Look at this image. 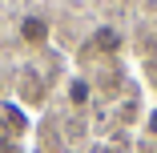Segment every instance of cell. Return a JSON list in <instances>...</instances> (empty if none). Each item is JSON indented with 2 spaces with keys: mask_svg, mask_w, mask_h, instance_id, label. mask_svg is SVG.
<instances>
[{
  "mask_svg": "<svg viewBox=\"0 0 157 153\" xmlns=\"http://www.w3.org/2000/svg\"><path fill=\"white\" fill-rule=\"evenodd\" d=\"M48 36H52V33H48V20H44V16H24V20H20V44H24V48H44Z\"/></svg>",
  "mask_w": 157,
  "mask_h": 153,
  "instance_id": "cell-1",
  "label": "cell"
},
{
  "mask_svg": "<svg viewBox=\"0 0 157 153\" xmlns=\"http://www.w3.org/2000/svg\"><path fill=\"white\" fill-rule=\"evenodd\" d=\"M121 48V33L117 28H97V33H93V52H117Z\"/></svg>",
  "mask_w": 157,
  "mask_h": 153,
  "instance_id": "cell-2",
  "label": "cell"
},
{
  "mask_svg": "<svg viewBox=\"0 0 157 153\" xmlns=\"http://www.w3.org/2000/svg\"><path fill=\"white\" fill-rule=\"evenodd\" d=\"M69 101H73L77 109H85V105H89V81H81V77H73V81H69Z\"/></svg>",
  "mask_w": 157,
  "mask_h": 153,
  "instance_id": "cell-3",
  "label": "cell"
},
{
  "mask_svg": "<svg viewBox=\"0 0 157 153\" xmlns=\"http://www.w3.org/2000/svg\"><path fill=\"white\" fill-rule=\"evenodd\" d=\"M0 93H4V81H0Z\"/></svg>",
  "mask_w": 157,
  "mask_h": 153,
  "instance_id": "cell-4",
  "label": "cell"
}]
</instances>
